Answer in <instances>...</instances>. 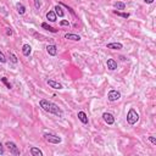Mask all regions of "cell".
<instances>
[{
	"mask_svg": "<svg viewBox=\"0 0 156 156\" xmlns=\"http://www.w3.org/2000/svg\"><path fill=\"white\" fill-rule=\"evenodd\" d=\"M39 105L45 112L52 113V115H55V116H57V117H62L64 116V111L61 110V107H59V105H56L55 103H52V101H49L46 99H42L39 101Z\"/></svg>",
	"mask_w": 156,
	"mask_h": 156,
	"instance_id": "1",
	"label": "cell"
},
{
	"mask_svg": "<svg viewBox=\"0 0 156 156\" xmlns=\"http://www.w3.org/2000/svg\"><path fill=\"white\" fill-rule=\"evenodd\" d=\"M139 121V115H138V112L134 110V108H129V111H128V113H127V122L129 123L131 126H133V125H135L137 122Z\"/></svg>",
	"mask_w": 156,
	"mask_h": 156,
	"instance_id": "2",
	"label": "cell"
},
{
	"mask_svg": "<svg viewBox=\"0 0 156 156\" xmlns=\"http://www.w3.org/2000/svg\"><path fill=\"white\" fill-rule=\"evenodd\" d=\"M43 138L44 140H46L48 143H51V144H60L61 143V139L59 135H55V134H51V133H44L43 134Z\"/></svg>",
	"mask_w": 156,
	"mask_h": 156,
	"instance_id": "3",
	"label": "cell"
},
{
	"mask_svg": "<svg viewBox=\"0 0 156 156\" xmlns=\"http://www.w3.org/2000/svg\"><path fill=\"white\" fill-rule=\"evenodd\" d=\"M5 146L9 149L10 154L15 155V156H20V149H18V146L15 143H13V141H8V143L5 144Z\"/></svg>",
	"mask_w": 156,
	"mask_h": 156,
	"instance_id": "4",
	"label": "cell"
},
{
	"mask_svg": "<svg viewBox=\"0 0 156 156\" xmlns=\"http://www.w3.org/2000/svg\"><path fill=\"white\" fill-rule=\"evenodd\" d=\"M107 99L110 100V101H117V100L121 99V93H120L118 90L112 89V90L108 92V94H107Z\"/></svg>",
	"mask_w": 156,
	"mask_h": 156,
	"instance_id": "5",
	"label": "cell"
},
{
	"mask_svg": "<svg viewBox=\"0 0 156 156\" xmlns=\"http://www.w3.org/2000/svg\"><path fill=\"white\" fill-rule=\"evenodd\" d=\"M103 120L105 121V123H107L108 126H111L115 123V117H113V115L110 113V112H104L103 113Z\"/></svg>",
	"mask_w": 156,
	"mask_h": 156,
	"instance_id": "6",
	"label": "cell"
},
{
	"mask_svg": "<svg viewBox=\"0 0 156 156\" xmlns=\"http://www.w3.org/2000/svg\"><path fill=\"white\" fill-rule=\"evenodd\" d=\"M46 83H48L49 87L54 88V89H62V88H64L62 84L56 82V80H54V79H48V80H46Z\"/></svg>",
	"mask_w": 156,
	"mask_h": 156,
	"instance_id": "7",
	"label": "cell"
},
{
	"mask_svg": "<svg viewBox=\"0 0 156 156\" xmlns=\"http://www.w3.org/2000/svg\"><path fill=\"white\" fill-rule=\"evenodd\" d=\"M106 65H107V69L110 70V71L117 70V62H116V61H115L113 59H107Z\"/></svg>",
	"mask_w": 156,
	"mask_h": 156,
	"instance_id": "8",
	"label": "cell"
},
{
	"mask_svg": "<svg viewBox=\"0 0 156 156\" xmlns=\"http://www.w3.org/2000/svg\"><path fill=\"white\" fill-rule=\"evenodd\" d=\"M106 48L111 49V50H121V49H123V45L121 43H108L106 45Z\"/></svg>",
	"mask_w": 156,
	"mask_h": 156,
	"instance_id": "9",
	"label": "cell"
},
{
	"mask_svg": "<svg viewBox=\"0 0 156 156\" xmlns=\"http://www.w3.org/2000/svg\"><path fill=\"white\" fill-rule=\"evenodd\" d=\"M46 51H48V54L50 56H55L56 54H57V48H56V45H54V44H50L46 46Z\"/></svg>",
	"mask_w": 156,
	"mask_h": 156,
	"instance_id": "10",
	"label": "cell"
},
{
	"mask_svg": "<svg viewBox=\"0 0 156 156\" xmlns=\"http://www.w3.org/2000/svg\"><path fill=\"white\" fill-rule=\"evenodd\" d=\"M77 116H78V120L82 122L83 125H88V116H87V113L84 111H79Z\"/></svg>",
	"mask_w": 156,
	"mask_h": 156,
	"instance_id": "11",
	"label": "cell"
},
{
	"mask_svg": "<svg viewBox=\"0 0 156 156\" xmlns=\"http://www.w3.org/2000/svg\"><path fill=\"white\" fill-rule=\"evenodd\" d=\"M22 54L24 56H29L32 54V46L29 44H23V46H22Z\"/></svg>",
	"mask_w": 156,
	"mask_h": 156,
	"instance_id": "12",
	"label": "cell"
},
{
	"mask_svg": "<svg viewBox=\"0 0 156 156\" xmlns=\"http://www.w3.org/2000/svg\"><path fill=\"white\" fill-rule=\"evenodd\" d=\"M65 38L69 39V40H73V42H79L80 40V37L78 34H73V33H66Z\"/></svg>",
	"mask_w": 156,
	"mask_h": 156,
	"instance_id": "13",
	"label": "cell"
},
{
	"mask_svg": "<svg viewBox=\"0 0 156 156\" xmlns=\"http://www.w3.org/2000/svg\"><path fill=\"white\" fill-rule=\"evenodd\" d=\"M29 151H31V155H32V156H43V151L40 150L39 148L32 146V148L29 149Z\"/></svg>",
	"mask_w": 156,
	"mask_h": 156,
	"instance_id": "14",
	"label": "cell"
},
{
	"mask_svg": "<svg viewBox=\"0 0 156 156\" xmlns=\"http://www.w3.org/2000/svg\"><path fill=\"white\" fill-rule=\"evenodd\" d=\"M46 18H48V21H50V22H55L56 18H57L55 11H48L46 12Z\"/></svg>",
	"mask_w": 156,
	"mask_h": 156,
	"instance_id": "15",
	"label": "cell"
},
{
	"mask_svg": "<svg viewBox=\"0 0 156 156\" xmlns=\"http://www.w3.org/2000/svg\"><path fill=\"white\" fill-rule=\"evenodd\" d=\"M54 10H55L56 16H59V17H64L65 16V12H64L62 8H61V5H56L55 8H54Z\"/></svg>",
	"mask_w": 156,
	"mask_h": 156,
	"instance_id": "16",
	"label": "cell"
},
{
	"mask_svg": "<svg viewBox=\"0 0 156 156\" xmlns=\"http://www.w3.org/2000/svg\"><path fill=\"white\" fill-rule=\"evenodd\" d=\"M16 10H17V12L20 13V15H24L26 13V8H24V5L21 4V3L16 4Z\"/></svg>",
	"mask_w": 156,
	"mask_h": 156,
	"instance_id": "17",
	"label": "cell"
},
{
	"mask_svg": "<svg viewBox=\"0 0 156 156\" xmlns=\"http://www.w3.org/2000/svg\"><path fill=\"white\" fill-rule=\"evenodd\" d=\"M42 28H44V29H46V31H49V32H51V33H56V32H57V29H55L54 27L49 26L46 22H43V23H42Z\"/></svg>",
	"mask_w": 156,
	"mask_h": 156,
	"instance_id": "18",
	"label": "cell"
},
{
	"mask_svg": "<svg viewBox=\"0 0 156 156\" xmlns=\"http://www.w3.org/2000/svg\"><path fill=\"white\" fill-rule=\"evenodd\" d=\"M115 8H116L117 10H125L126 9V4L122 3V1H117V3H115Z\"/></svg>",
	"mask_w": 156,
	"mask_h": 156,
	"instance_id": "19",
	"label": "cell"
},
{
	"mask_svg": "<svg viewBox=\"0 0 156 156\" xmlns=\"http://www.w3.org/2000/svg\"><path fill=\"white\" fill-rule=\"evenodd\" d=\"M113 13H115V15H117V16L123 17V18H128V17H129V13H126V12H120V11H117V10H115V11H113Z\"/></svg>",
	"mask_w": 156,
	"mask_h": 156,
	"instance_id": "20",
	"label": "cell"
},
{
	"mask_svg": "<svg viewBox=\"0 0 156 156\" xmlns=\"http://www.w3.org/2000/svg\"><path fill=\"white\" fill-rule=\"evenodd\" d=\"M1 82L6 85V88H8V89H11V88H12V85H11V83L9 82V80H8V78H6V77H3L1 78Z\"/></svg>",
	"mask_w": 156,
	"mask_h": 156,
	"instance_id": "21",
	"label": "cell"
},
{
	"mask_svg": "<svg viewBox=\"0 0 156 156\" xmlns=\"http://www.w3.org/2000/svg\"><path fill=\"white\" fill-rule=\"evenodd\" d=\"M9 56H10V61H11L12 64H17V62H18V60H17L16 55H15L13 52H10V54H9Z\"/></svg>",
	"mask_w": 156,
	"mask_h": 156,
	"instance_id": "22",
	"label": "cell"
},
{
	"mask_svg": "<svg viewBox=\"0 0 156 156\" xmlns=\"http://www.w3.org/2000/svg\"><path fill=\"white\" fill-rule=\"evenodd\" d=\"M0 62H1V64H5L6 62V57H5L3 51H0Z\"/></svg>",
	"mask_w": 156,
	"mask_h": 156,
	"instance_id": "23",
	"label": "cell"
},
{
	"mask_svg": "<svg viewBox=\"0 0 156 156\" xmlns=\"http://www.w3.org/2000/svg\"><path fill=\"white\" fill-rule=\"evenodd\" d=\"M34 6H36V9H39L40 6H42V3H40V0H34Z\"/></svg>",
	"mask_w": 156,
	"mask_h": 156,
	"instance_id": "24",
	"label": "cell"
},
{
	"mask_svg": "<svg viewBox=\"0 0 156 156\" xmlns=\"http://www.w3.org/2000/svg\"><path fill=\"white\" fill-rule=\"evenodd\" d=\"M60 26H67V27H69L70 26V22L66 21V20H62V21L60 22Z\"/></svg>",
	"mask_w": 156,
	"mask_h": 156,
	"instance_id": "25",
	"label": "cell"
},
{
	"mask_svg": "<svg viewBox=\"0 0 156 156\" xmlns=\"http://www.w3.org/2000/svg\"><path fill=\"white\" fill-rule=\"evenodd\" d=\"M5 150H4V145L1 144V141H0V155H4Z\"/></svg>",
	"mask_w": 156,
	"mask_h": 156,
	"instance_id": "26",
	"label": "cell"
},
{
	"mask_svg": "<svg viewBox=\"0 0 156 156\" xmlns=\"http://www.w3.org/2000/svg\"><path fill=\"white\" fill-rule=\"evenodd\" d=\"M149 140L151 141L153 145H156V139H155V137H149Z\"/></svg>",
	"mask_w": 156,
	"mask_h": 156,
	"instance_id": "27",
	"label": "cell"
},
{
	"mask_svg": "<svg viewBox=\"0 0 156 156\" xmlns=\"http://www.w3.org/2000/svg\"><path fill=\"white\" fill-rule=\"evenodd\" d=\"M6 34H8V36H12V31H11V28H6Z\"/></svg>",
	"mask_w": 156,
	"mask_h": 156,
	"instance_id": "28",
	"label": "cell"
},
{
	"mask_svg": "<svg viewBox=\"0 0 156 156\" xmlns=\"http://www.w3.org/2000/svg\"><path fill=\"white\" fill-rule=\"evenodd\" d=\"M144 1H145L146 4H153V3L155 1V0H144Z\"/></svg>",
	"mask_w": 156,
	"mask_h": 156,
	"instance_id": "29",
	"label": "cell"
},
{
	"mask_svg": "<svg viewBox=\"0 0 156 156\" xmlns=\"http://www.w3.org/2000/svg\"><path fill=\"white\" fill-rule=\"evenodd\" d=\"M0 70H1V69H0Z\"/></svg>",
	"mask_w": 156,
	"mask_h": 156,
	"instance_id": "30",
	"label": "cell"
}]
</instances>
